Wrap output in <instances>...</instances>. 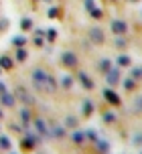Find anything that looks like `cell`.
I'll return each instance as SVG.
<instances>
[{
  "instance_id": "cell-1",
  "label": "cell",
  "mask_w": 142,
  "mask_h": 154,
  "mask_svg": "<svg viewBox=\"0 0 142 154\" xmlns=\"http://www.w3.org/2000/svg\"><path fill=\"white\" fill-rule=\"evenodd\" d=\"M47 79H49V73L45 69H35L32 71V85H35L39 91H47Z\"/></svg>"
},
{
  "instance_id": "cell-2",
  "label": "cell",
  "mask_w": 142,
  "mask_h": 154,
  "mask_svg": "<svg viewBox=\"0 0 142 154\" xmlns=\"http://www.w3.org/2000/svg\"><path fill=\"white\" fill-rule=\"evenodd\" d=\"M32 124H35L37 132H39V134L43 136V138H51V134H49V126H47V122H45L43 118H37V120H35Z\"/></svg>"
},
{
  "instance_id": "cell-3",
  "label": "cell",
  "mask_w": 142,
  "mask_h": 154,
  "mask_svg": "<svg viewBox=\"0 0 142 154\" xmlns=\"http://www.w3.org/2000/svg\"><path fill=\"white\" fill-rule=\"evenodd\" d=\"M0 103H2L4 108H12V106L16 103V95H12L10 91H6V89H4V91L0 93Z\"/></svg>"
},
{
  "instance_id": "cell-4",
  "label": "cell",
  "mask_w": 142,
  "mask_h": 154,
  "mask_svg": "<svg viewBox=\"0 0 142 154\" xmlns=\"http://www.w3.org/2000/svg\"><path fill=\"white\" fill-rule=\"evenodd\" d=\"M16 97L23 101L24 106H32V101H35V100H32V95L26 91L24 87H16Z\"/></svg>"
},
{
  "instance_id": "cell-5",
  "label": "cell",
  "mask_w": 142,
  "mask_h": 154,
  "mask_svg": "<svg viewBox=\"0 0 142 154\" xmlns=\"http://www.w3.org/2000/svg\"><path fill=\"white\" fill-rule=\"evenodd\" d=\"M61 63H63L65 67H75L77 65V57H75V53H71V51H65L61 55Z\"/></svg>"
},
{
  "instance_id": "cell-6",
  "label": "cell",
  "mask_w": 142,
  "mask_h": 154,
  "mask_svg": "<svg viewBox=\"0 0 142 154\" xmlns=\"http://www.w3.org/2000/svg\"><path fill=\"white\" fill-rule=\"evenodd\" d=\"M89 38H91L94 43H97V45H102L103 41H106V35H103V31L100 26H94V29L89 31Z\"/></svg>"
},
{
  "instance_id": "cell-7",
  "label": "cell",
  "mask_w": 142,
  "mask_h": 154,
  "mask_svg": "<svg viewBox=\"0 0 142 154\" xmlns=\"http://www.w3.org/2000/svg\"><path fill=\"white\" fill-rule=\"evenodd\" d=\"M106 81H108V85H116V83L120 81V71H118V69L106 71Z\"/></svg>"
},
{
  "instance_id": "cell-8",
  "label": "cell",
  "mask_w": 142,
  "mask_h": 154,
  "mask_svg": "<svg viewBox=\"0 0 142 154\" xmlns=\"http://www.w3.org/2000/svg\"><path fill=\"white\" fill-rule=\"evenodd\" d=\"M77 77H79V81H81V85H83V89H94V81L87 77L85 71H79Z\"/></svg>"
},
{
  "instance_id": "cell-9",
  "label": "cell",
  "mask_w": 142,
  "mask_h": 154,
  "mask_svg": "<svg viewBox=\"0 0 142 154\" xmlns=\"http://www.w3.org/2000/svg\"><path fill=\"white\" fill-rule=\"evenodd\" d=\"M126 29H128V24L124 20H114L112 23V32H116V35H124Z\"/></svg>"
},
{
  "instance_id": "cell-10",
  "label": "cell",
  "mask_w": 142,
  "mask_h": 154,
  "mask_svg": "<svg viewBox=\"0 0 142 154\" xmlns=\"http://www.w3.org/2000/svg\"><path fill=\"white\" fill-rule=\"evenodd\" d=\"M49 134H51V138H63L65 136V128L63 126H53V128H51V130H49Z\"/></svg>"
},
{
  "instance_id": "cell-11",
  "label": "cell",
  "mask_w": 142,
  "mask_h": 154,
  "mask_svg": "<svg viewBox=\"0 0 142 154\" xmlns=\"http://www.w3.org/2000/svg\"><path fill=\"white\" fill-rule=\"evenodd\" d=\"M103 97L110 101V103H114V106H120V97L112 91V89H106V91H103Z\"/></svg>"
},
{
  "instance_id": "cell-12",
  "label": "cell",
  "mask_w": 142,
  "mask_h": 154,
  "mask_svg": "<svg viewBox=\"0 0 142 154\" xmlns=\"http://www.w3.org/2000/svg\"><path fill=\"white\" fill-rule=\"evenodd\" d=\"M39 142V138L37 136H32V134H26L24 136V140H23V148H32L35 144Z\"/></svg>"
},
{
  "instance_id": "cell-13",
  "label": "cell",
  "mask_w": 142,
  "mask_h": 154,
  "mask_svg": "<svg viewBox=\"0 0 142 154\" xmlns=\"http://www.w3.org/2000/svg\"><path fill=\"white\" fill-rule=\"evenodd\" d=\"M20 120H23L24 126L31 122V109H29V108H23V109H20Z\"/></svg>"
},
{
  "instance_id": "cell-14",
  "label": "cell",
  "mask_w": 142,
  "mask_h": 154,
  "mask_svg": "<svg viewBox=\"0 0 142 154\" xmlns=\"http://www.w3.org/2000/svg\"><path fill=\"white\" fill-rule=\"evenodd\" d=\"M53 91H57V81H55V77L49 75V79H47V93H53Z\"/></svg>"
},
{
  "instance_id": "cell-15",
  "label": "cell",
  "mask_w": 142,
  "mask_h": 154,
  "mask_svg": "<svg viewBox=\"0 0 142 154\" xmlns=\"http://www.w3.org/2000/svg\"><path fill=\"white\" fill-rule=\"evenodd\" d=\"M10 146H12L10 138H8V136H0V148H2V150H10Z\"/></svg>"
},
{
  "instance_id": "cell-16",
  "label": "cell",
  "mask_w": 142,
  "mask_h": 154,
  "mask_svg": "<svg viewBox=\"0 0 142 154\" xmlns=\"http://www.w3.org/2000/svg\"><path fill=\"white\" fill-rule=\"evenodd\" d=\"M71 140H73L75 144H83V140H85V134H81V132H73V134H71Z\"/></svg>"
},
{
  "instance_id": "cell-17",
  "label": "cell",
  "mask_w": 142,
  "mask_h": 154,
  "mask_svg": "<svg viewBox=\"0 0 142 154\" xmlns=\"http://www.w3.org/2000/svg\"><path fill=\"white\" fill-rule=\"evenodd\" d=\"M43 38H45V32L43 31H35V38H32V41H35V45H43Z\"/></svg>"
},
{
  "instance_id": "cell-18",
  "label": "cell",
  "mask_w": 142,
  "mask_h": 154,
  "mask_svg": "<svg viewBox=\"0 0 142 154\" xmlns=\"http://www.w3.org/2000/svg\"><path fill=\"white\" fill-rule=\"evenodd\" d=\"M0 67L2 69H12V61L8 57H0Z\"/></svg>"
},
{
  "instance_id": "cell-19",
  "label": "cell",
  "mask_w": 142,
  "mask_h": 154,
  "mask_svg": "<svg viewBox=\"0 0 142 154\" xmlns=\"http://www.w3.org/2000/svg\"><path fill=\"white\" fill-rule=\"evenodd\" d=\"M26 57H29L26 49H24V47H18V51H16V59H18V61H24Z\"/></svg>"
},
{
  "instance_id": "cell-20",
  "label": "cell",
  "mask_w": 142,
  "mask_h": 154,
  "mask_svg": "<svg viewBox=\"0 0 142 154\" xmlns=\"http://www.w3.org/2000/svg\"><path fill=\"white\" fill-rule=\"evenodd\" d=\"M20 29H23V31H31L32 29V20L31 18H23V20H20Z\"/></svg>"
},
{
  "instance_id": "cell-21",
  "label": "cell",
  "mask_w": 142,
  "mask_h": 154,
  "mask_svg": "<svg viewBox=\"0 0 142 154\" xmlns=\"http://www.w3.org/2000/svg\"><path fill=\"white\" fill-rule=\"evenodd\" d=\"M118 65L120 67H128V65H130V57H128V55H120L118 57Z\"/></svg>"
},
{
  "instance_id": "cell-22",
  "label": "cell",
  "mask_w": 142,
  "mask_h": 154,
  "mask_svg": "<svg viewBox=\"0 0 142 154\" xmlns=\"http://www.w3.org/2000/svg\"><path fill=\"white\" fill-rule=\"evenodd\" d=\"M94 112V103L91 101H83V116H89Z\"/></svg>"
},
{
  "instance_id": "cell-23",
  "label": "cell",
  "mask_w": 142,
  "mask_h": 154,
  "mask_svg": "<svg viewBox=\"0 0 142 154\" xmlns=\"http://www.w3.org/2000/svg\"><path fill=\"white\" fill-rule=\"evenodd\" d=\"M100 69H102L103 73H106V71H110L112 69V63L108 61V59H102V61H100Z\"/></svg>"
},
{
  "instance_id": "cell-24",
  "label": "cell",
  "mask_w": 142,
  "mask_h": 154,
  "mask_svg": "<svg viewBox=\"0 0 142 154\" xmlns=\"http://www.w3.org/2000/svg\"><path fill=\"white\" fill-rule=\"evenodd\" d=\"M114 45L118 47V49H122V47H126V38L122 37V35H118V37H116V41H114Z\"/></svg>"
},
{
  "instance_id": "cell-25",
  "label": "cell",
  "mask_w": 142,
  "mask_h": 154,
  "mask_svg": "<svg viewBox=\"0 0 142 154\" xmlns=\"http://www.w3.org/2000/svg\"><path fill=\"white\" fill-rule=\"evenodd\" d=\"M12 43H14L16 47H24V45H26V38L18 35V37H14V38H12Z\"/></svg>"
},
{
  "instance_id": "cell-26",
  "label": "cell",
  "mask_w": 142,
  "mask_h": 154,
  "mask_svg": "<svg viewBox=\"0 0 142 154\" xmlns=\"http://www.w3.org/2000/svg\"><path fill=\"white\" fill-rule=\"evenodd\" d=\"M65 126H69V128L77 126V118H73V116H67V118H65Z\"/></svg>"
},
{
  "instance_id": "cell-27",
  "label": "cell",
  "mask_w": 142,
  "mask_h": 154,
  "mask_svg": "<svg viewBox=\"0 0 142 154\" xmlns=\"http://www.w3.org/2000/svg\"><path fill=\"white\" fill-rule=\"evenodd\" d=\"M134 112H136V114H140V112H142V97H136V100H134Z\"/></svg>"
},
{
  "instance_id": "cell-28",
  "label": "cell",
  "mask_w": 142,
  "mask_h": 154,
  "mask_svg": "<svg viewBox=\"0 0 142 154\" xmlns=\"http://www.w3.org/2000/svg\"><path fill=\"white\" fill-rule=\"evenodd\" d=\"M114 120H116V116L112 114V112H106V114H103V122L112 124V122H114Z\"/></svg>"
},
{
  "instance_id": "cell-29",
  "label": "cell",
  "mask_w": 142,
  "mask_h": 154,
  "mask_svg": "<svg viewBox=\"0 0 142 154\" xmlns=\"http://www.w3.org/2000/svg\"><path fill=\"white\" fill-rule=\"evenodd\" d=\"M132 144H134V146H142V134H134V138H132Z\"/></svg>"
},
{
  "instance_id": "cell-30",
  "label": "cell",
  "mask_w": 142,
  "mask_h": 154,
  "mask_svg": "<svg viewBox=\"0 0 142 154\" xmlns=\"http://www.w3.org/2000/svg\"><path fill=\"white\" fill-rule=\"evenodd\" d=\"M95 144H97V148H100V150H110V144H108V142H102L100 138H97V142H95Z\"/></svg>"
},
{
  "instance_id": "cell-31",
  "label": "cell",
  "mask_w": 142,
  "mask_h": 154,
  "mask_svg": "<svg viewBox=\"0 0 142 154\" xmlns=\"http://www.w3.org/2000/svg\"><path fill=\"white\" fill-rule=\"evenodd\" d=\"M132 77H134V79H142V67H136V69H132Z\"/></svg>"
},
{
  "instance_id": "cell-32",
  "label": "cell",
  "mask_w": 142,
  "mask_h": 154,
  "mask_svg": "<svg viewBox=\"0 0 142 154\" xmlns=\"http://www.w3.org/2000/svg\"><path fill=\"white\" fill-rule=\"evenodd\" d=\"M85 138H87V140H91V142H97V134H95L94 130H89V132L85 134Z\"/></svg>"
},
{
  "instance_id": "cell-33",
  "label": "cell",
  "mask_w": 142,
  "mask_h": 154,
  "mask_svg": "<svg viewBox=\"0 0 142 154\" xmlns=\"http://www.w3.org/2000/svg\"><path fill=\"white\" fill-rule=\"evenodd\" d=\"M124 87L126 89H134V77L132 79H124Z\"/></svg>"
},
{
  "instance_id": "cell-34",
  "label": "cell",
  "mask_w": 142,
  "mask_h": 154,
  "mask_svg": "<svg viewBox=\"0 0 142 154\" xmlns=\"http://www.w3.org/2000/svg\"><path fill=\"white\" fill-rule=\"evenodd\" d=\"M61 83H63V87H65V89H69V87H71V83H73V79H71V77H63V81H61Z\"/></svg>"
},
{
  "instance_id": "cell-35",
  "label": "cell",
  "mask_w": 142,
  "mask_h": 154,
  "mask_svg": "<svg viewBox=\"0 0 142 154\" xmlns=\"http://www.w3.org/2000/svg\"><path fill=\"white\" fill-rule=\"evenodd\" d=\"M85 6H87V10L91 12V10L95 8V2H94V0H85Z\"/></svg>"
},
{
  "instance_id": "cell-36",
  "label": "cell",
  "mask_w": 142,
  "mask_h": 154,
  "mask_svg": "<svg viewBox=\"0 0 142 154\" xmlns=\"http://www.w3.org/2000/svg\"><path fill=\"white\" fill-rule=\"evenodd\" d=\"M55 37H57V32L53 31V29H51V31H47V38H49V41H55Z\"/></svg>"
},
{
  "instance_id": "cell-37",
  "label": "cell",
  "mask_w": 142,
  "mask_h": 154,
  "mask_svg": "<svg viewBox=\"0 0 142 154\" xmlns=\"http://www.w3.org/2000/svg\"><path fill=\"white\" fill-rule=\"evenodd\" d=\"M57 14H59V10H57V8H51V10H49V16H51V18H55Z\"/></svg>"
},
{
  "instance_id": "cell-38",
  "label": "cell",
  "mask_w": 142,
  "mask_h": 154,
  "mask_svg": "<svg viewBox=\"0 0 142 154\" xmlns=\"http://www.w3.org/2000/svg\"><path fill=\"white\" fill-rule=\"evenodd\" d=\"M4 89H6V87H4V83H0V93L4 91Z\"/></svg>"
},
{
  "instance_id": "cell-39",
  "label": "cell",
  "mask_w": 142,
  "mask_h": 154,
  "mask_svg": "<svg viewBox=\"0 0 142 154\" xmlns=\"http://www.w3.org/2000/svg\"><path fill=\"white\" fill-rule=\"evenodd\" d=\"M0 120H2V109H0Z\"/></svg>"
},
{
  "instance_id": "cell-40",
  "label": "cell",
  "mask_w": 142,
  "mask_h": 154,
  "mask_svg": "<svg viewBox=\"0 0 142 154\" xmlns=\"http://www.w3.org/2000/svg\"><path fill=\"white\" fill-rule=\"evenodd\" d=\"M0 75H2V67H0Z\"/></svg>"
}]
</instances>
